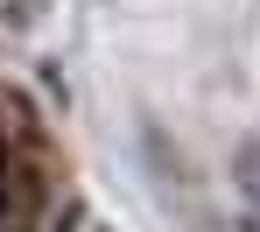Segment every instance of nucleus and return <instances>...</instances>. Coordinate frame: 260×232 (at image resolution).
Segmentation results:
<instances>
[{
  "mask_svg": "<svg viewBox=\"0 0 260 232\" xmlns=\"http://www.w3.org/2000/svg\"><path fill=\"white\" fill-rule=\"evenodd\" d=\"M0 204H7L14 218H28V211L43 204V176H36L28 162H0Z\"/></svg>",
  "mask_w": 260,
  "mask_h": 232,
  "instance_id": "1",
  "label": "nucleus"
},
{
  "mask_svg": "<svg viewBox=\"0 0 260 232\" xmlns=\"http://www.w3.org/2000/svg\"><path fill=\"white\" fill-rule=\"evenodd\" d=\"M232 176H239V190H246V197H253V204H260V134L246 141L239 155H232Z\"/></svg>",
  "mask_w": 260,
  "mask_h": 232,
  "instance_id": "2",
  "label": "nucleus"
}]
</instances>
